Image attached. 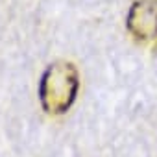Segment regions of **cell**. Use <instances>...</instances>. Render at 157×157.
I'll return each instance as SVG.
<instances>
[{"label": "cell", "instance_id": "1", "mask_svg": "<svg viewBox=\"0 0 157 157\" xmlns=\"http://www.w3.org/2000/svg\"><path fill=\"white\" fill-rule=\"evenodd\" d=\"M80 76L72 63L57 61L46 67L39 83V100L48 115H63L76 102Z\"/></svg>", "mask_w": 157, "mask_h": 157}, {"label": "cell", "instance_id": "2", "mask_svg": "<svg viewBox=\"0 0 157 157\" xmlns=\"http://www.w3.org/2000/svg\"><path fill=\"white\" fill-rule=\"evenodd\" d=\"M126 28L137 41H155L157 0H135L126 17Z\"/></svg>", "mask_w": 157, "mask_h": 157}]
</instances>
